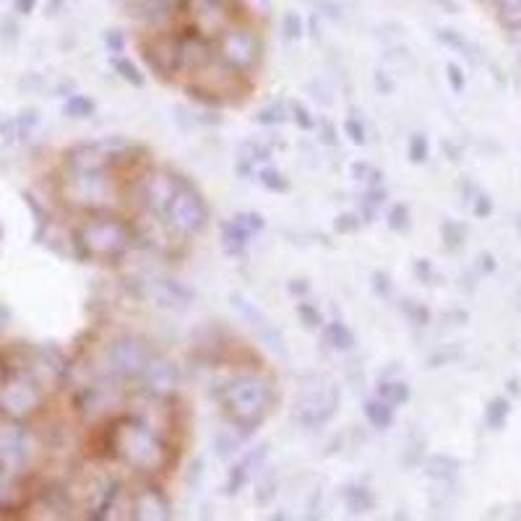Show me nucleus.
I'll list each match as a JSON object with an SVG mask.
<instances>
[{
  "mask_svg": "<svg viewBox=\"0 0 521 521\" xmlns=\"http://www.w3.org/2000/svg\"><path fill=\"white\" fill-rule=\"evenodd\" d=\"M128 42L146 79L212 113L264 97L269 27L251 0H126Z\"/></svg>",
  "mask_w": 521,
  "mask_h": 521,
  "instance_id": "nucleus-2",
  "label": "nucleus"
},
{
  "mask_svg": "<svg viewBox=\"0 0 521 521\" xmlns=\"http://www.w3.org/2000/svg\"><path fill=\"white\" fill-rule=\"evenodd\" d=\"M47 219L63 243L105 271L178 266L209 232V204L185 175L144 141H76L45 172Z\"/></svg>",
  "mask_w": 521,
  "mask_h": 521,
  "instance_id": "nucleus-1",
  "label": "nucleus"
}]
</instances>
